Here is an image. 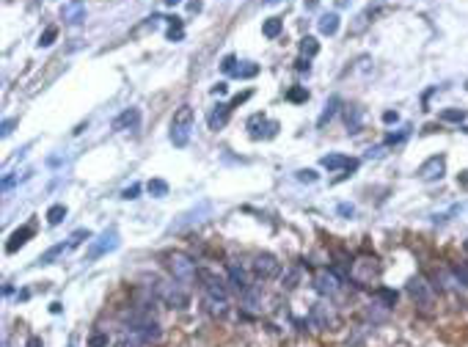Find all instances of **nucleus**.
I'll use <instances>...</instances> for the list:
<instances>
[{
    "label": "nucleus",
    "mask_w": 468,
    "mask_h": 347,
    "mask_svg": "<svg viewBox=\"0 0 468 347\" xmlns=\"http://www.w3.org/2000/svg\"><path fill=\"white\" fill-rule=\"evenodd\" d=\"M149 289L154 292V298H160V301H166L168 306L173 308H187V303H190V295H187V289L182 281H160V278H154V284H149Z\"/></svg>",
    "instance_id": "f257e3e1"
},
{
    "label": "nucleus",
    "mask_w": 468,
    "mask_h": 347,
    "mask_svg": "<svg viewBox=\"0 0 468 347\" xmlns=\"http://www.w3.org/2000/svg\"><path fill=\"white\" fill-rule=\"evenodd\" d=\"M190 130H193V108L190 105H182L176 113H173L171 119V143L173 146H187V141H190Z\"/></svg>",
    "instance_id": "f03ea898"
},
{
    "label": "nucleus",
    "mask_w": 468,
    "mask_h": 347,
    "mask_svg": "<svg viewBox=\"0 0 468 347\" xmlns=\"http://www.w3.org/2000/svg\"><path fill=\"white\" fill-rule=\"evenodd\" d=\"M168 270H171V276L176 278V281H182L187 287V284L196 281V264H193V259L187 257V254H168Z\"/></svg>",
    "instance_id": "7ed1b4c3"
},
{
    "label": "nucleus",
    "mask_w": 468,
    "mask_h": 347,
    "mask_svg": "<svg viewBox=\"0 0 468 347\" xmlns=\"http://www.w3.org/2000/svg\"><path fill=\"white\" fill-rule=\"evenodd\" d=\"M408 295H411V301L416 303L422 311H430V306L435 303V292H432V284H427L422 276H413L411 281H408Z\"/></svg>",
    "instance_id": "20e7f679"
},
{
    "label": "nucleus",
    "mask_w": 468,
    "mask_h": 347,
    "mask_svg": "<svg viewBox=\"0 0 468 347\" xmlns=\"http://www.w3.org/2000/svg\"><path fill=\"white\" fill-rule=\"evenodd\" d=\"M199 278H201V287H204V292H207V301H212V303L229 301V287L223 284V278H218L215 273H210V270H199Z\"/></svg>",
    "instance_id": "39448f33"
},
{
    "label": "nucleus",
    "mask_w": 468,
    "mask_h": 347,
    "mask_svg": "<svg viewBox=\"0 0 468 347\" xmlns=\"http://www.w3.org/2000/svg\"><path fill=\"white\" fill-rule=\"evenodd\" d=\"M119 248V231L110 226V229H105L99 237L91 243V248H88V262H94V259H99V257H105V254H110V251H116Z\"/></svg>",
    "instance_id": "423d86ee"
},
{
    "label": "nucleus",
    "mask_w": 468,
    "mask_h": 347,
    "mask_svg": "<svg viewBox=\"0 0 468 347\" xmlns=\"http://www.w3.org/2000/svg\"><path fill=\"white\" fill-rule=\"evenodd\" d=\"M419 179L422 182H435L441 179L443 174H446V157L443 154H432L430 160H424L422 166H419Z\"/></svg>",
    "instance_id": "0eeeda50"
},
{
    "label": "nucleus",
    "mask_w": 468,
    "mask_h": 347,
    "mask_svg": "<svg viewBox=\"0 0 468 347\" xmlns=\"http://www.w3.org/2000/svg\"><path fill=\"white\" fill-rule=\"evenodd\" d=\"M308 322H311L314 328H320V331H328V328L336 325V314H334V308L328 306V303H314L311 311H308Z\"/></svg>",
    "instance_id": "6e6552de"
},
{
    "label": "nucleus",
    "mask_w": 468,
    "mask_h": 347,
    "mask_svg": "<svg viewBox=\"0 0 468 347\" xmlns=\"http://www.w3.org/2000/svg\"><path fill=\"white\" fill-rule=\"evenodd\" d=\"M135 336L141 342H149V345H157V342L163 339V331H160V325L152 320V317H146V320H141V322H135L132 328H129Z\"/></svg>",
    "instance_id": "1a4fd4ad"
},
{
    "label": "nucleus",
    "mask_w": 468,
    "mask_h": 347,
    "mask_svg": "<svg viewBox=\"0 0 468 347\" xmlns=\"http://www.w3.org/2000/svg\"><path fill=\"white\" fill-rule=\"evenodd\" d=\"M339 284H341V278L336 276L334 270H320L314 276V289L320 295H336V292H339Z\"/></svg>",
    "instance_id": "9d476101"
},
{
    "label": "nucleus",
    "mask_w": 468,
    "mask_h": 347,
    "mask_svg": "<svg viewBox=\"0 0 468 347\" xmlns=\"http://www.w3.org/2000/svg\"><path fill=\"white\" fill-rule=\"evenodd\" d=\"M254 270H256L259 278H276L281 273V264H278V259L273 254H259L254 259Z\"/></svg>",
    "instance_id": "9b49d317"
},
{
    "label": "nucleus",
    "mask_w": 468,
    "mask_h": 347,
    "mask_svg": "<svg viewBox=\"0 0 468 347\" xmlns=\"http://www.w3.org/2000/svg\"><path fill=\"white\" fill-rule=\"evenodd\" d=\"M210 212V204H199L196 210H190V212H185V215H179V220H173L171 223V231H182V229H187V226H193V223H199V220H204V215Z\"/></svg>",
    "instance_id": "f8f14e48"
},
{
    "label": "nucleus",
    "mask_w": 468,
    "mask_h": 347,
    "mask_svg": "<svg viewBox=\"0 0 468 347\" xmlns=\"http://www.w3.org/2000/svg\"><path fill=\"white\" fill-rule=\"evenodd\" d=\"M61 17H64V22H69V25H80L85 19V3L83 0H66L64 8H61Z\"/></svg>",
    "instance_id": "ddd939ff"
},
{
    "label": "nucleus",
    "mask_w": 468,
    "mask_h": 347,
    "mask_svg": "<svg viewBox=\"0 0 468 347\" xmlns=\"http://www.w3.org/2000/svg\"><path fill=\"white\" fill-rule=\"evenodd\" d=\"M320 163H322V168H328V171H339V168H344V171L350 174V171L358 168V160H350V157H344V154H325Z\"/></svg>",
    "instance_id": "4468645a"
},
{
    "label": "nucleus",
    "mask_w": 468,
    "mask_h": 347,
    "mask_svg": "<svg viewBox=\"0 0 468 347\" xmlns=\"http://www.w3.org/2000/svg\"><path fill=\"white\" fill-rule=\"evenodd\" d=\"M138 122H141V110L138 108H127V110H122V113L113 119V130H135L138 127Z\"/></svg>",
    "instance_id": "2eb2a0df"
},
{
    "label": "nucleus",
    "mask_w": 468,
    "mask_h": 347,
    "mask_svg": "<svg viewBox=\"0 0 468 347\" xmlns=\"http://www.w3.org/2000/svg\"><path fill=\"white\" fill-rule=\"evenodd\" d=\"M31 237H33V226H22V229H17L11 234V240L6 243V251H8V254H14V251H19Z\"/></svg>",
    "instance_id": "dca6fc26"
},
{
    "label": "nucleus",
    "mask_w": 468,
    "mask_h": 347,
    "mask_svg": "<svg viewBox=\"0 0 468 347\" xmlns=\"http://www.w3.org/2000/svg\"><path fill=\"white\" fill-rule=\"evenodd\" d=\"M229 284L234 289H237V292H245V289H248V276H245V270L240 267V264H234V262H229Z\"/></svg>",
    "instance_id": "f3484780"
},
{
    "label": "nucleus",
    "mask_w": 468,
    "mask_h": 347,
    "mask_svg": "<svg viewBox=\"0 0 468 347\" xmlns=\"http://www.w3.org/2000/svg\"><path fill=\"white\" fill-rule=\"evenodd\" d=\"M361 122H364V110H361L358 105H347V108H344V124H347V130H350V132H358Z\"/></svg>",
    "instance_id": "a211bd4d"
},
{
    "label": "nucleus",
    "mask_w": 468,
    "mask_h": 347,
    "mask_svg": "<svg viewBox=\"0 0 468 347\" xmlns=\"http://www.w3.org/2000/svg\"><path fill=\"white\" fill-rule=\"evenodd\" d=\"M229 113H231V105H218V108L210 113V130H220L226 122H229Z\"/></svg>",
    "instance_id": "6ab92c4d"
},
{
    "label": "nucleus",
    "mask_w": 468,
    "mask_h": 347,
    "mask_svg": "<svg viewBox=\"0 0 468 347\" xmlns=\"http://www.w3.org/2000/svg\"><path fill=\"white\" fill-rule=\"evenodd\" d=\"M72 245L69 243H58V245H52V248H47L44 254H42V257H39V264H52L55 262L58 257H64L66 251H69Z\"/></svg>",
    "instance_id": "aec40b11"
},
{
    "label": "nucleus",
    "mask_w": 468,
    "mask_h": 347,
    "mask_svg": "<svg viewBox=\"0 0 468 347\" xmlns=\"http://www.w3.org/2000/svg\"><path fill=\"white\" fill-rule=\"evenodd\" d=\"M339 105H341V102H339V96H331V99L325 102V110H322V116L317 119V127H325V124L336 116V108H339Z\"/></svg>",
    "instance_id": "412c9836"
},
{
    "label": "nucleus",
    "mask_w": 468,
    "mask_h": 347,
    "mask_svg": "<svg viewBox=\"0 0 468 347\" xmlns=\"http://www.w3.org/2000/svg\"><path fill=\"white\" fill-rule=\"evenodd\" d=\"M336 31H339V17H336V14H322L320 17V33L334 36Z\"/></svg>",
    "instance_id": "4be33fe9"
},
{
    "label": "nucleus",
    "mask_w": 468,
    "mask_h": 347,
    "mask_svg": "<svg viewBox=\"0 0 468 347\" xmlns=\"http://www.w3.org/2000/svg\"><path fill=\"white\" fill-rule=\"evenodd\" d=\"M317 52H320V42H317L314 36H303L300 39V55L303 58H314Z\"/></svg>",
    "instance_id": "5701e85b"
},
{
    "label": "nucleus",
    "mask_w": 468,
    "mask_h": 347,
    "mask_svg": "<svg viewBox=\"0 0 468 347\" xmlns=\"http://www.w3.org/2000/svg\"><path fill=\"white\" fill-rule=\"evenodd\" d=\"M284 31V22H281V19H278V17H270V19H264V25H262V33H264V36H267V39H276L278 36V33H281Z\"/></svg>",
    "instance_id": "b1692460"
},
{
    "label": "nucleus",
    "mask_w": 468,
    "mask_h": 347,
    "mask_svg": "<svg viewBox=\"0 0 468 347\" xmlns=\"http://www.w3.org/2000/svg\"><path fill=\"white\" fill-rule=\"evenodd\" d=\"M146 190H149V196H154V199H163V196H168V182L166 179H149Z\"/></svg>",
    "instance_id": "393cba45"
},
{
    "label": "nucleus",
    "mask_w": 468,
    "mask_h": 347,
    "mask_svg": "<svg viewBox=\"0 0 468 347\" xmlns=\"http://www.w3.org/2000/svg\"><path fill=\"white\" fill-rule=\"evenodd\" d=\"M64 218H66V207L64 204H52L50 210H47V223L50 226H58Z\"/></svg>",
    "instance_id": "a878e982"
},
{
    "label": "nucleus",
    "mask_w": 468,
    "mask_h": 347,
    "mask_svg": "<svg viewBox=\"0 0 468 347\" xmlns=\"http://www.w3.org/2000/svg\"><path fill=\"white\" fill-rule=\"evenodd\" d=\"M160 14H152V17H146V22H143V25H138L132 31V36H141V33H146V31H157V28H160Z\"/></svg>",
    "instance_id": "bb28decb"
},
{
    "label": "nucleus",
    "mask_w": 468,
    "mask_h": 347,
    "mask_svg": "<svg viewBox=\"0 0 468 347\" xmlns=\"http://www.w3.org/2000/svg\"><path fill=\"white\" fill-rule=\"evenodd\" d=\"M378 301L383 303V306H397V292H394V289H388V287H380L378 289Z\"/></svg>",
    "instance_id": "cd10ccee"
},
{
    "label": "nucleus",
    "mask_w": 468,
    "mask_h": 347,
    "mask_svg": "<svg viewBox=\"0 0 468 347\" xmlns=\"http://www.w3.org/2000/svg\"><path fill=\"white\" fill-rule=\"evenodd\" d=\"M182 36H185V31H182V19L173 17L171 28H168V42H182Z\"/></svg>",
    "instance_id": "c85d7f7f"
},
{
    "label": "nucleus",
    "mask_w": 468,
    "mask_h": 347,
    "mask_svg": "<svg viewBox=\"0 0 468 347\" xmlns=\"http://www.w3.org/2000/svg\"><path fill=\"white\" fill-rule=\"evenodd\" d=\"M463 119H466V110H457V108L441 110V122H457V124H460Z\"/></svg>",
    "instance_id": "c756f323"
},
{
    "label": "nucleus",
    "mask_w": 468,
    "mask_h": 347,
    "mask_svg": "<svg viewBox=\"0 0 468 347\" xmlns=\"http://www.w3.org/2000/svg\"><path fill=\"white\" fill-rule=\"evenodd\" d=\"M58 39V28L55 25H50V28H44V33L39 36V47H50L52 42Z\"/></svg>",
    "instance_id": "7c9ffc66"
},
{
    "label": "nucleus",
    "mask_w": 468,
    "mask_h": 347,
    "mask_svg": "<svg viewBox=\"0 0 468 347\" xmlns=\"http://www.w3.org/2000/svg\"><path fill=\"white\" fill-rule=\"evenodd\" d=\"M295 179H298V182H306V185H314V182L320 179V174L311 171V168H300V171L295 174Z\"/></svg>",
    "instance_id": "2f4dec72"
},
{
    "label": "nucleus",
    "mask_w": 468,
    "mask_h": 347,
    "mask_svg": "<svg viewBox=\"0 0 468 347\" xmlns=\"http://www.w3.org/2000/svg\"><path fill=\"white\" fill-rule=\"evenodd\" d=\"M287 99H289V102H306V99H308V91L303 88V86H295V88H289Z\"/></svg>",
    "instance_id": "473e14b6"
},
{
    "label": "nucleus",
    "mask_w": 468,
    "mask_h": 347,
    "mask_svg": "<svg viewBox=\"0 0 468 347\" xmlns=\"http://www.w3.org/2000/svg\"><path fill=\"white\" fill-rule=\"evenodd\" d=\"M298 281H300V267L287 270V276H284V287H287V289H295Z\"/></svg>",
    "instance_id": "72a5a7b5"
},
{
    "label": "nucleus",
    "mask_w": 468,
    "mask_h": 347,
    "mask_svg": "<svg viewBox=\"0 0 468 347\" xmlns=\"http://www.w3.org/2000/svg\"><path fill=\"white\" fill-rule=\"evenodd\" d=\"M452 276H455L457 284L468 287V264H457V267H452Z\"/></svg>",
    "instance_id": "f704fd0d"
},
{
    "label": "nucleus",
    "mask_w": 468,
    "mask_h": 347,
    "mask_svg": "<svg viewBox=\"0 0 468 347\" xmlns=\"http://www.w3.org/2000/svg\"><path fill=\"white\" fill-rule=\"evenodd\" d=\"M83 240H91V231H88V229H77L75 234L69 237V245H72V248H77V245L83 243Z\"/></svg>",
    "instance_id": "c9c22d12"
},
{
    "label": "nucleus",
    "mask_w": 468,
    "mask_h": 347,
    "mask_svg": "<svg viewBox=\"0 0 468 347\" xmlns=\"http://www.w3.org/2000/svg\"><path fill=\"white\" fill-rule=\"evenodd\" d=\"M256 72H259L256 64H245V66H240V69L234 72V77H243V80H248V77H254Z\"/></svg>",
    "instance_id": "e433bc0d"
},
{
    "label": "nucleus",
    "mask_w": 468,
    "mask_h": 347,
    "mask_svg": "<svg viewBox=\"0 0 468 347\" xmlns=\"http://www.w3.org/2000/svg\"><path fill=\"white\" fill-rule=\"evenodd\" d=\"M108 334H102V331H96V334H91L88 339V347H108Z\"/></svg>",
    "instance_id": "4c0bfd02"
},
{
    "label": "nucleus",
    "mask_w": 468,
    "mask_h": 347,
    "mask_svg": "<svg viewBox=\"0 0 468 347\" xmlns=\"http://www.w3.org/2000/svg\"><path fill=\"white\" fill-rule=\"evenodd\" d=\"M220 69H223L226 75H234V72L240 69V66H237V58H234V55H226L223 64H220Z\"/></svg>",
    "instance_id": "58836bf2"
},
{
    "label": "nucleus",
    "mask_w": 468,
    "mask_h": 347,
    "mask_svg": "<svg viewBox=\"0 0 468 347\" xmlns=\"http://www.w3.org/2000/svg\"><path fill=\"white\" fill-rule=\"evenodd\" d=\"M138 193H141V185H129V187H124L122 190V199H138Z\"/></svg>",
    "instance_id": "ea45409f"
},
{
    "label": "nucleus",
    "mask_w": 468,
    "mask_h": 347,
    "mask_svg": "<svg viewBox=\"0 0 468 347\" xmlns=\"http://www.w3.org/2000/svg\"><path fill=\"white\" fill-rule=\"evenodd\" d=\"M336 212H339L341 218H353L355 207H353V204H339V207H336Z\"/></svg>",
    "instance_id": "a19ab883"
},
{
    "label": "nucleus",
    "mask_w": 468,
    "mask_h": 347,
    "mask_svg": "<svg viewBox=\"0 0 468 347\" xmlns=\"http://www.w3.org/2000/svg\"><path fill=\"white\" fill-rule=\"evenodd\" d=\"M383 122H385V124H397V122H399V113H397V110H385V113H383Z\"/></svg>",
    "instance_id": "79ce46f5"
},
{
    "label": "nucleus",
    "mask_w": 468,
    "mask_h": 347,
    "mask_svg": "<svg viewBox=\"0 0 468 347\" xmlns=\"http://www.w3.org/2000/svg\"><path fill=\"white\" fill-rule=\"evenodd\" d=\"M14 124H17V119H6V122H3V130H0V132H3V138H8V135H11Z\"/></svg>",
    "instance_id": "37998d69"
},
{
    "label": "nucleus",
    "mask_w": 468,
    "mask_h": 347,
    "mask_svg": "<svg viewBox=\"0 0 468 347\" xmlns=\"http://www.w3.org/2000/svg\"><path fill=\"white\" fill-rule=\"evenodd\" d=\"M116 347H141V339H122V342H116Z\"/></svg>",
    "instance_id": "c03bdc74"
},
{
    "label": "nucleus",
    "mask_w": 468,
    "mask_h": 347,
    "mask_svg": "<svg viewBox=\"0 0 468 347\" xmlns=\"http://www.w3.org/2000/svg\"><path fill=\"white\" fill-rule=\"evenodd\" d=\"M248 96H251V91H245V94H237V96H234V99H231V108H240V105H243L245 102V99H248Z\"/></svg>",
    "instance_id": "a18cd8bd"
},
{
    "label": "nucleus",
    "mask_w": 468,
    "mask_h": 347,
    "mask_svg": "<svg viewBox=\"0 0 468 347\" xmlns=\"http://www.w3.org/2000/svg\"><path fill=\"white\" fill-rule=\"evenodd\" d=\"M226 91H229V86H226V83H218V86H212V94H215V96H223Z\"/></svg>",
    "instance_id": "49530a36"
},
{
    "label": "nucleus",
    "mask_w": 468,
    "mask_h": 347,
    "mask_svg": "<svg viewBox=\"0 0 468 347\" xmlns=\"http://www.w3.org/2000/svg\"><path fill=\"white\" fill-rule=\"evenodd\" d=\"M187 11L199 14V11H201V0H190V3H187Z\"/></svg>",
    "instance_id": "de8ad7c7"
},
{
    "label": "nucleus",
    "mask_w": 468,
    "mask_h": 347,
    "mask_svg": "<svg viewBox=\"0 0 468 347\" xmlns=\"http://www.w3.org/2000/svg\"><path fill=\"white\" fill-rule=\"evenodd\" d=\"M311 69V66H308V58H300V61H298V72H308Z\"/></svg>",
    "instance_id": "09e8293b"
},
{
    "label": "nucleus",
    "mask_w": 468,
    "mask_h": 347,
    "mask_svg": "<svg viewBox=\"0 0 468 347\" xmlns=\"http://www.w3.org/2000/svg\"><path fill=\"white\" fill-rule=\"evenodd\" d=\"M28 347H42V342H39V339H36V336H33V339H31V342H28Z\"/></svg>",
    "instance_id": "8fccbe9b"
},
{
    "label": "nucleus",
    "mask_w": 468,
    "mask_h": 347,
    "mask_svg": "<svg viewBox=\"0 0 468 347\" xmlns=\"http://www.w3.org/2000/svg\"><path fill=\"white\" fill-rule=\"evenodd\" d=\"M168 6H176V3H182V0H166Z\"/></svg>",
    "instance_id": "3c124183"
},
{
    "label": "nucleus",
    "mask_w": 468,
    "mask_h": 347,
    "mask_svg": "<svg viewBox=\"0 0 468 347\" xmlns=\"http://www.w3.org/2000/svg\"><path fill=\"white\" fill-rule=\"evenodd\" d=\"M460 182H463V185H466V182H468V171H466V176H460Z\"/></svg>",
    "instance_id": "603ef678"
},
{
    "label": "nucleus",
    "mask_w": 468,
    "mask_h": 347,
    "mask_svg": "<svg viewBox=\"0 0 468 347\" xmlns=\"http://www.w3.org/2000/svg\"><path fill=\"white\" fill-rule=\"evenodd\" d=\"M264 3H278V0H264Z\"/></svg>",
    "instance_id": "864d4df0"
},
{
    "label": "nucleus",
    "mask_w": 468,
    "mask_h": 347,
    "mask_svg": "<svg viewBox=\"0 0 468 347\" xmlns=\"http://www.w3.org/2000/svg\"><path fill=\"white\" fill-rule=\"evenodd\" d=\"M466 251H468V243H466Z\"/></svg>",
    "instance_id": "5fc2aeb1"
}]
</instances>
